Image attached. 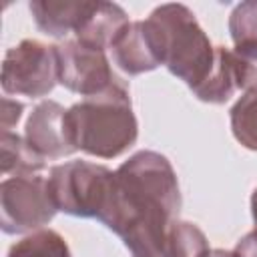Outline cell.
Masks as SVG:
<instances>
[{
	"label": "cell",
	"instance_id": "obj_1",
	"mask_svg": "<svg viewBox=\"0 0 257 257\" xmlns=\"http://www.w3.org/2000/svg\"><path fill=\"white\" fill-rule=\"evenodd\" d=\"M181 189L171 161L157 151L131 155L116 171L100 219L133 257H163L169 227L179 219Z\"/></svg>",
	"mask_w": 257,
	"mask_h": 257
},
{
	"label": "cell",
	"instance_id": "obj_2",
	"mask_svg": "<svg viewBox=\"0 0 257 257\" xmlns=\"http://www.w3.org/2000/svg\"><path fill=\"white\" fill-rule=\"evenodd\" d=\"M66 124L74 149L98 159L126 153L139 137L131 94L120 78L108 90L66 108Z\"/></svg>",
	"mask_w": 257,
	"mask_h": 257
},
{
	"label": "cell",
	"instance_id": "obj_3",
	"mask_svg": "<svg viewBox=\"0 0 257 257\" xmlns=\"http://www.w3.org/2000/svg\"><path fill=\"white\" fill-rule=\"evenodd\" d=\"M147 22L155 32L163 66L191 90L199 88L215 64L217 46L201 28L193 10L177 2L161 4L149 14Z\"/></svg>",
	"mask_w": 257,
	"mask_h": 257
},
{
	"label": "cell",
	"instance_id": "obj_4",
	"mask_svg": "<svg viewBox=\"0 0 257 257\" xmlns=\"http://www.w3.org/2000/svg\"><path fill=\"white\" fill-rule=\"evenodd\" d=\"M114 171L88 161H68L54 165L48 177V189L58 211L100 221L112 193Z\"/></svg>",
	"mask_w": 257,
	"mask_h": 257
},
{
	"label": "cell",
	"instance_id": "obj_5",
	"mask_svg": "<svg viewBox=\"0 0 257 257\" xmlns=\"http://www.w3.org/2000/svg\"><path fill=\"white\" fill-rule=\"evenodd\" d=\"M48 177H6L0 185V227L6 235L40 231L56 215Z\"/></svg>",
	"mask_w": 257,
	"mask_h": 257
},
{
	"label": "cell",
	"instance_id": "obj_6",
	"mask_svg": "<svg viewBox=\"0 0 257 257\" xmlns=\"http://www.w3.org/2000/svg\"><path fill=\"white\" fill-rule=\"evenodd\" d=\"M58 82L56 44L26 38L8 48L2 60L0 84L6 94L40 98L52 92Z\"/></svg>",
	"mask_w": 257,
	"mask_h": 257
},
{
	"label": "cell",
	"instance_id": "obj_7",
	"mask_svg": "<svg viewBox=\"0 0 257 257\" xmlns=\"http://www.w3.org/2000/svg\"><path fill=\"white\" fill-rule=\"evenodd\" d=\"M58 82L82 98L108 90L118 78L110 68L104 48L84 44L80 40H64L56 44Z\"/></svg>",
	"mask_w": 257,
	"mask_h": 257
},
{
	"label": "cell",
	"instance_id": "obj_8",
	"mask_svg": "<svg viewBox=\"0 0 257 257\" xmlns=\"http://www.w3.org/2000/svg\"><path fill=\"white\" fill-rule=\"evenodd\" d=\"M257 78V64L227 46H217L215 64L205 82L193 94L209 104H223L239 90H247Z\"/></svg>",
	"mask_w": 257,
	"mask_h": 257
},
{
	"label": "cell",
	"instance_id": "obj_9",
	"mask_svg": "<svg viewBox=\"0 0 257 257\" xmlns=\"http://www.w3.org/2000/svg\"><path fill=\"white\" fill-rule=\"evenodd\" d=\"M24 139L46 161L76 153L66 124V108L56 100H42L32 108L24 126Z\"/></svg>",
	"mask_w": 257,
	"mask_h": 257
},
{
	"label": "cell",
	"instance_id": "obj_10",
	"mask_svg": "<svg viewBox=\"0 0 257 257\" xmlns=\"http://www.w3.org/2000/svg\"><path fill=\"white\" fill-rule=\"evenodd\" d=\"M114 64L128 76L151 72L163 64L155 32L147 20L128 22L110 44Z\"/></svg>",
	"mask_w": 257,
	"mask_h": 257
},
{
	"label": "cell",
	"instance_id": "obj_11",
	"mask_svg": "<svg viewBox=\"0 0 257 257\" xmlns=\"http://www.w3.org/2000/svg\"><path fill=\"white\" fill-rule=\"evenodd\" d=\"M92 4L86 0H32L28 8L38 30L54 38H64L78 32Z\"/></svg>",
	"mask_w": 257,
	"mask_h": 257
},
{
	"label": "cell",
	"instance_id": "obj_12",
	"mask_svg": "<svg viewBox=\"0 0 257 257\" xmlns=\"http://www.w3.org/2000/svg\"><path fill=\"white\" fill-rule=\"evenodd\" d=\"M128 24V16L122 6L114 2H94L86 20L74 34L76 40L108 50L118 32Z\"/></svg>",
	"mask_w": 257,
	"mask_h": 257
},
{
	"label": "cell",
	"instance_id": "obj_13",
	"mask_svg": "<svg viewBox=\"0 0 257 257\" xmlns=\"http://www.w3.org/2000/svg\"><path fill=\"white\" fill-rule=\"evenodd\" d=\"M0 165L4 177H22V175H40L46 169V159L40 157L24 137L8 131L0 137Z\"/></svg>",
	"mask_w": 257,
	"mask_h": 257
},
{
	"label": "cell",
	"instance_id": "obj_14",
	"mask_svg": "<svg viewBox=\"0 0 257 257\" xmlns=\"http://www.w3.org/2000/svg\"><path fill=\"white\" fill-rule=\"evenodd\" d=\"M227 28L235 52L257 64V0L237 4L229 14Z\"/></svg>",
	"mask_w": 257,
	"mask_h": 257
},
{
	"label": "cell",
	"instance_id": "obj_15",
	"mask_svg": "<svg viewBox=\"0 0 257 257\" xmlns=\"http://www.w3.org/2000/svg\"><path fill=\"white\" fill-rule=\"evenodd\" d=\"M209 253L207 235L195 223L177 219L169 227L163 257H207Z\"/></svg>",
	"mask_w": 257,
	"mask_h": 257
},
{
	"label": "cell",
	"instance_id": "obj_16",
	"mask_svg": "<svg viewBox=\"0 0 257 257\" xmlns=\"http://www.w3.org/2000/svg\"><path fill=\"white\" fill-rule=\"evenodd\" d=\"M229 120L237 143L249 151H257V78L231 106Z\"/></svg>",
	"mask_w": 257,
	"mask_h": 257
},
{
	"label": "cell",
	"instance_id": "obj_17",
	"mask_svg": "<svg viewBox=\"0 0 257 257\" xmlns=\"http://www.w3.org/2000/svg\"><path fill=\"white\" fill-rule=\"evenodd\" d=\"M6 257H72V253L60 233L40 229L10 245Z\"/></svg>",
	"mask_w": 257,
	"mask_h": 257
},
{
	"label": "cell",
	"instance_id": "obj_18",
	"mask_svg": "<svg viewBox=\"0 0 257 257\" xmlns=\"http://www.w3.org/2000/svg\"><path fill=\"white\" fill-rule=\"evenodd\" d=\"M22 110H24L22 102L12 100L8 96L2 98V114H0V118H2V133H8V131H12L16 126V122L22 116Z\"/></svg>",
	"mask_w": 257,
	"mask_h": 257
},
{
	"label": "cell",
	"instance_id": "obj_19",
	"mask_svg": "<svg viewBox=\"0 0 257 257\" xmlns=\"http://www.w3.org/2000/svg\"><path fill=\"white\" fill-rule=\"evenodd\" d=\"M239 257H257V231H251L247 235H243L235 249H233Z\"/></svg>",
	"mask_w": 257,
	"mask_h": 257
},
{
	"label": "cell",
	"instance_id": "obj_20",
	"mask_svg": "<svg viewBox=\"0 0 257 257\" xmlns=\"http://www.w3.org/2000/svg\"><path fill=\"white\" fill-rule=\"evenodd\" d=\"M207 257H239L235 251H227V249H211V253Z\"/></svg>",
	"mask_w": 257,
	"mask_h": 257
},
{
	"label": "cell",
	"instance_id": "obj_21",
	"mask_svg": "<svg viewBox=\"0 0 257 257\" xmlns=\"http://www.w3.org/2000/svg\"><path fill=\"white\" fill-rule=\"evenodd\" d=\"M251 217H253V223H255V231H257V187L251 195Z\"/></svg>",
	"mask_w": 257,
	"mask_h": 257
}]
</instances>
